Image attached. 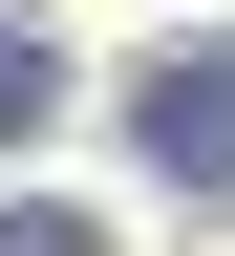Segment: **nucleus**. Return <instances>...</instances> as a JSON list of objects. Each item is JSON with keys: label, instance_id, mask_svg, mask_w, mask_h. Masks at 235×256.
<instances>
[{"label": "nucleus", "instance_id": "f257e3e1", "mask_svg": "<svg viewBox=\"0 0 235 256\" xmlns=\"http://www.w3.org/2000/svg\"><path fill=\"white\" fill-rule=\"evenodd\" d=\"M128 150L214 214V192H235V43H171V64H150V86H128Z\"/></svg>", "mask_w": 235, "mask_h": 256}, {"label": "nucleus", "instance_id": "f03ea898", "mask_svg": "<svg viewBox=\"0 0 235 256\" xmlns=\"http://www.w3.org/2000/svg\"><path fill=\"white\" fill-rule=\"evenodd\" d=\"M43 107H64V43L22 22V0H0V128H43Z\"/></svg>", "mask_w": 235, "mask_h": 256}, {"label": "nucleus", "instance_id": "7ed1b4c3", "mask_svg": "<svg viewBox=\"0 0 235 256\" xmlns=\"http://www.w3.org/2000/svg\"><path fill=\"white\" fill-rule=\"evenodd\" d=\"M0 256H86V235H22V214H0Z\"/></svg>", "mask_w": 235, "mask_h": 256}]
</instances>
